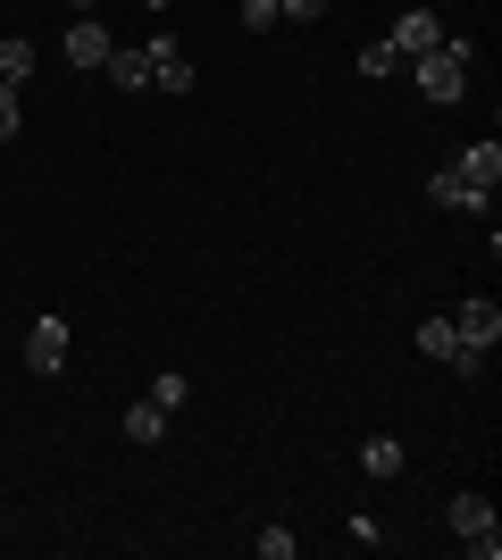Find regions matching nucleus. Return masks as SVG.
<instances>
[{"label":"nucleus","mask_w":502,"mask_h":560,"mask_svg":"<svg viewBox=\"0 0 502 560\" xmlns=\"http://www.w3.org/2000/svg\"><path fill=\"white\" fill-rule=\"evenodd\" d=\"M469 68H478V43H469V34H444V43L419 50L402 75H419V101H428V109H453V101L469 93Z\"/></svg>","instance_id":"1"},{"label":"nucleus","mask_w":502,"mask_h":560,"mask_svg":"<svg viewBox=\"0 0 502 560\" xmlns=\"http://www.w3.org/2000/svg\"><path fill=\"white\" fill-rule=\"evenodd\" d=\"M444 527L460 536V552H469V560H494L502 552V518H494L486 493H453V502H444Z\"/></svg>","instance_id":"2"},{"label":"nucleus","mask_w":502,"mask_h":560,"mask_svg":"<svg viewBox=\"0 0 502 560\" xmlns=\"http://www.w3.org/2000/svg\"><path fill=\"white\" fill-rule=\"evenodd\" d=\"M385 43H394V59L410 68L419 50H435V43H444V18H435L428 0H419V9H402V18H394V34H385Z\"/></svg>","instance_id":"3"},{"label":"nucleus","mask_w":502,"mask_h":560,"mask_svg":"<svg viewBox=\"0 0 502 560\" xmlns=\"http://www.w3.org/2000/svg\"><path fill=\"white\" fill-rule=\"evenodd\" d=\"M25 369L34 376L68 369V318H34V327H25Z\"/></svg>","instance_id":"4"},{"label":"nucleus","mask_w":502,"mask_h":560,"mask_svg":"<svg viewBox=\"0 0 502 560\" xmlns=\"http://www.w3.org/2000/svg\"><path fill=\"white\" fill-rule=\"evenodd\" d=\"M143 59H151V84H160V93H192V59H185L176 34H151Z\"/></svg>","instance_id":"5"},{"label":"nucleus","mask_w":502,"mask_h":560,"mask_svg":"<svg viewBox=\"0 0 502 560\" xmlns=\"http://www.w3.org/2000/svg\"><path fill=\"white\" fill-rule=\"evenodd\" d=\"M453 335H460L469 351H494V343H502V310L486 302V293H469V302L453 310Z\"/></svg>","instance_id":"6"},{"label":"nucleus","mask_w":502,"mask_h":560,"mask_svg":"<svg viewBox=\"0 0 502 560\" xmlns=\"http://www.w3.org/2000/svg\"><path fill=\"white\" fill-rule=\"evenodd\" d=\"M428 201H435V210H460V218H486V201H494V192H478L460 167H435V176H428Z\"/></svg>","instance_id":"7"},{"label":"nucleus","mask_w":502,"mask_h":560,"mask_svg":"<svg viewBox=\"0 0 502 560\" xmlns=\"http://www.w3.org/2000/svg\"><path fill=\"white\" fill-rule=\"evenodd\" d=\"M59 50H68V68H109V50H118V43H109V25L84 9V18L68 25V43H59Z\"/></svg>","instance_id":"8"},{"label":"nucleus","mask_w":502,"mask_h":560,"mask_svg":"<svg viewBox=\"0 0 502 560\" xmlns=\"http://www.w3.org/2000/svg\"><path fill=\"white\" fill-rule=\"evenodd\" d=\"M453 167H460V176H469L478 192H494V185H502V142H494V135H486V142H469V151H460Z\"/></svg>","instance_id":"9"},{"label":"nucleus","mask_w":502,"mask_h":560,"mask_svg":"<svg viewBox=\"0 0 502 560\" xmlns=\"http://www.w3.org/2000/svg\"><path fill=\"white\" fill-rule=\"evenodd\" d=\"M360 477L394 486V477H402V444H394V435H369V444H360Z\"/></svg>","instance_id":"10"},{"label":"nucleus","mask_w":502,"mask_h":560,"mask_svg":"<svg viewBox=\"0 0 502 560\" xmlns=\"http://www.w3.org/2000/svg\"><path fill=\"white\" fill-rule=\"evenodd\" d=\"M101 75H109V84H118V93H151V59H143V50H109V68H101Z\"/></svg>","instance_id":"11"},{"label":"nucleus","mask_w":502,"mask_h":560,"mask_svg":"<svg viewBox=\"0 0 502 560\" xmlns=\"http://www.w3.org/2000/svg\"><path fill=\"white\" fill-rule=\"evenodd\" d=\"M419 351L453 369V360H460V335H453V318H419Z\"/></svg>","instance_id":"12"},{"label":"nucleus","mask_w":502,"mask_h":560,"mask_svg":"<svg viewBox=\"0 0 502 560\" xmlns=\"http://www.w3.org/2000/svg\"><path fill=\"white\" fill-rule=\"evenodd\" d=\"M126 435H135V444H160V435H167V410H160V401H135V410H126Z\"/></svg>","instance_id":"13"},{"label":"nucleus","mask_w":502,"mask_h":560,"mask_svg":"<svg viewBox=\"0 0 502 560\" xmlns=\"http://www.w3.org/2000/svg\"><path fill=\"white\" fill-rule=\"evenodd\" d=\"M25 75H34V43L9 34V43H0V84H17V93H25Z\"/></svg>","instance_id":"14"},{"label":"nucleus","mask_w":502,"mask_h":560,"mask_svg":"<svg viewBox=\"0 0 502 560\" xmlns=\"http://www.w3.org/2000/svg\"><path fill=\"white\" fill-rule=\"evenodd\" d=\"M352 68L369 75V84H385V75H402V59H394V43H369V50L352 59Z\"/></svg>","instance_id":"15"},{"label":"nucleus","mask_w":502,"mask_h":560,"mask_svg":"<svg viewBox=\"0 0 502 560\" xmlns=\"http://www.w3.org/2000/svg\"><path fill=\"white\" fill-rule=\"evenodd\" d=\"M151 401H160L167 419H176V410H185V401H192V385H185V376H176V369H167V376H151Z\"/></svg>","instance_id":"16"},{"label":"nucleus","mask_w":502,"mask_h":560,"mask_svg":"<svg viewBox=\"0 0 502 560\" xmlns=\"http://www.w3.org/2000/svg\"><path fill=\"white\" fill-rule=\"evenodd\" d=\"M25 135V109H17V84H0V142Z\"/></svg>","instance_id":"17"},{"label":"nucleus","mask_w":502,"mask_h":560,"mask_svg":"<svg viewBox=\"0 0 502 560\" xmlns=\"http://www.w3.org/2000/svg\"><path fill=\"white\" fill-rule=\"evenodd\" d=\"M252 552H260V560H293V536H285V527H260V536H252Z\"/></svg>","instance_id":"18"},{"label":"nucleus","mask_w":502,"mask_h":560,"mask_svg":"<svg viewBox=\"0 0 502 560\" xmlns=\"http://www.w3.org/2000/svg\"><path fill=\"white\" fill-rule=\"evenodd\" d=\"M235 18H243V34H268V25H277V0H243Z\"/></svg>","instance_id":"19"},{"label":"nucleus","mask_w":502,"mask_h":560,"mask_svg":"<svg viewBox=\"0 0 502 560\" xmlns=\"http://www.w3.org/2000/svg\"><path fill=\"white\" fill-rule=\"evenodd\" d=\"M277 18H293V25H318V18H327V0H277Z\"/></svg>","instance_id":"20"},{"label":"nucleus","mask_w":502,"mask_h":560,"mask_svg":"<svg viewBox=\"0 0 502 560\" xmlns=\"http://www.w3.org/2000/svg\"><path fill=\"white\" fill-rule=\"evenodd\" d=\"M143 9H176V0H143Z\"/></svg>","instance_id":"21"},{"label":"nucleus","mask_w":502,"mask_h":560,"mask_svg":"<svg viewBox=\"0 0 502 560\" xmlns=\"http://www.w3.org/2000/svg\"><path fill=\"white\" fill-rule=\"evenodd\" d=\"M75 9H93V0H75Z\"/></svg>","instance_id":"22"}]
</instances>
